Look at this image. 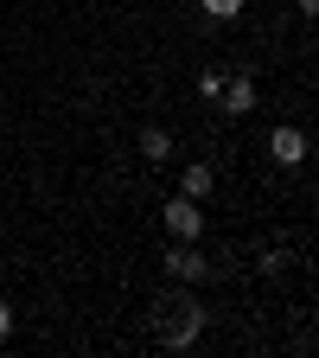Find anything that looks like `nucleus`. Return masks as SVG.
<instances>
[{"instance_id":"obj_5","label":"nucleus","mask_w":319,"mask_h":358,"mask_svg":"<svg viewBox=\"0 0 319 358\" xmlns=\"http://www.w3.org/2000/svg\"><path fill=\"white\" fill-rule=\"evenodd\" d=\"M223 109H230V115H249V109H255V83H249V77L223 83Z\"/></svg>"},{"instance_id":"obj_8","label":"nucleus","mask_w":319,"mask_h":358,"mask_svg":"<svg viewBox=\"0 0 319 358\" xmlns=\"http://www.w3.org/2000/svg\"><path fill=\"white\" fill-rule=\"evenodd\" d=\"M198 7H205L211 20H237V13H243V0H198Z\"/></svg>"},{"instance_id":"obj_4","label":"nucleus","mask_w":319,"mask_h":358,"mask_svg":"<svg viewBox=\"0 0 319 358\" xmlns=\"http://www.w3.org/2000/svg\"><path fill=\"white\" fill-rule=\"evenodd\" d=\"M166 268H172V282H198V275H205V256H198V243H192V250L179 243V250L166 256Z\"/></svg>"},{"instance_id":"obj_3","label":"nucleus","mask_w":319,"mask_h":358,"mask_svg":"<svg viewBox=\"0 0 319 358\" xmlns=\"http://www.w3.org/2000/svg\"><path fill=\"white\" fill-rule=\"evenodd\" d=\"M268 154H275V160H281V166H300V160H306V134H300V128H288V122H281V128H275V134H268Z\"/></svg>"},{"instance_id":"obj_6","label":"nucleus","mask_w":319,"mask_h":358,"mask_svg":"<svg viewBox=\"0 0 319 358\" xmlns=\"http://www.w3.org/2000/svg\"><path fill=\"white\" fill-rule=\"evenodd\" d=\"M211 186H217V179H211V166H205V160H192L186 173H179V192H186V199H205Z\"/></svg>"},{"instance_id":"obj_7","label":"nucleus","mask_w":319,"mask_h":358,"mask_svg":"<svg viewBox=\"0 0 319 358\" xmlns=\"http://www.w3.org/2000/svg\"><path fill=\"white\" fill-rule=\"evenodd\" d=\"M141 154H147V160H166V154H172V134H166V128H141Z\"/></svg>"},{"instance_id":"obj_9","label":"nucleus","mask_w":319,"mask_h":358,"mask_svg":"<svg viewBox=\"0 0 319 358\" xmlns=\"http://www.w3.org/2000/svg\"><path fill=\"white\" fill-rule=\"evenodd\" d=\"M7 333H13V307L0 301V339H7Z\"/></svg>"},{"instance_id":"obj_10","label":"nucleus","mask_w":319,"mask_h":358,"mask_svg":"<svg viewBox=\"0 0 319 358\" xmlns=\"http://www.w3.org/2000/svg\"><path fill=\"white\" fill-rule=\"evenodd\" d=\"M294 7H300V13H306V20H319V0H294Z\"/></svg>"},{"instance_id":"obj_2","label":"nucleus","mask_w":319,"mask_h":358,"mask_svg":"<svg viewBox=\"0 0 319 358\" xmlns=\"http://www.w3.org/2000/svg\"><path fill=\"white\" fill-rule=\"evenodd\" d=\"M172 320H166V345H192L198 333H205V313H198V301L192 307H166Z\"/></svg>"},{"instance_id":"obj_1","label":"nucleus","mask_w":319,"mask_h":358,"mask_svg":"<svg viewBox=\"0 0 319 358\" xmlns=\"http://www.w3.org/2000/svg\"><path fill=\"white\" fill-rule=\"evenodd\" d=\"M166 231H172L179 243H198V237H205V211H198V199L179 192V199L166 205Z\"/></svg>"}]
</instances>
